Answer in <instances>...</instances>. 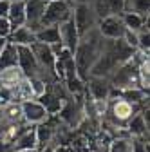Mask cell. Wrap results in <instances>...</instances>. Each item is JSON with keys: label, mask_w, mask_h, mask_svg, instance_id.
Returning <instances> with one entry per match:
<instances>
[{"label": "cell", "mask_w": 150, "mask_h": 152, "mask_svg": "<svg viewBox=\"0 0 150 152\" xmlns=\"http://www.w3.org/2000/svg\"><path fill=\"white\" fill-rule=\"evenodd\" d=\"M148 107H145L141 112H136L125 127L128 136L138 140H148Z\"/></svg>", "instance_id": "obj_11"}, {"label": "cell", "mask_w": 150, "mask_h": 152, "mask_svg": "<svg viewBox=\"0 0 150 152\" xmlns=\"http://www.w3.org/2000/svg\"><path fill=\"white\" fill-rule=\"evenodd\" d=\"M34 136H36V150L34 152H40L45 147H49V143L52 141V138H54V127L49 121L40 123V125H34Z\"/></svg>", "instance_id": "obj_14"}, {"label": "cell", "mask_w": 150, "mask_h": 152, "mask_svg": "<svg viewBox=\"0 0 150 152\" xmlns=\"http://www.w3.org/2000/svg\"><path fill=\"white\" fill-rule=\"evenodd\" d=\"M98 22L107 16H118L125 11V0H90Z\"/></svg>", "instance_id": "obj_12"}, {"label": "cell", "mask_w": 150, "mask_h": 152, "mask_svg": "<svg viewBox=\"0 0 150 152\" xmlns=\"http://www.w3.org/2000/svg\"><path fill=\"white\" fill-rule=\"evenodd\" d=\"M108 82H110V87L118 89V92L127 91V89H139V85H138V65L132 60H128L127 64L119 65L114 71V74L108 78Z\"/></svg>", "instance_id": "obj_4"}, {"label": "cell", "mask_w": 150, "mask_h": 152, "mask_svg": "<svg viewBox=\"0 0 150 152\" xmlns=\"http://www.w3.org/2000/svg\"><path fill=\"white\" fill-rule=\"evenodd\" d=\"M121 40H123V42H125L128 47H132V49H138V33L125 29V33H123V38H121Z\"/></svg>", "instance_id": "obj_26"}, {"label": "cell", "mask_w": 150, "mask_h": 152, "mask_svg": "<svg viewBox=\"0 0 150 152\" xmlns=\"http://www.w3.org/2000/svg\"><path fill=\"white\" fill-rule=\"evenodd\" d=\"M121 20H123L125 29H128V31L139 33L143 29H148V16H139L136 13L125 11V13H121Z\"/></svg>", "instance_id": "obj_16"}, {"label": "cell", "mask_w": 150, "mask_h": 152, "mask_svg": "<svg viewBox=\"0 0 150 152\" xmlns=\"http://www.w3.org/2000/svg\"><path fill=\"white\" fill-rule=\"evenodd\" d=\"M136 112H141L138 107H134L132 103H128L125 102L123 98H108V109H107V114H108V118H110V123L114 125V127H121L132 120V116Z\"/></svg>", "instance_id": "obj_3"}, {"label": "cell", "mask_w": 150, "mask_h": 152, "mask_svg": "<svg viewBox=\"0 0 150 152\" xmlns=\"http://www.w3.org/2000/svg\"><path fill=\"white\" fill-rule=\"evenodd\" d=\"M13 152H34V150H13Z\"/></svg>", "instance_id": "obj_32"}, {"label": "cell", "mask_w": 150, "mask_h": 152, "mask_svg": "<svg viewBox=\"0 0 150 152\" xmlns=\"http://www.w3.org/2000/svg\"><path fill=\"white\" fill-rule=\"evenodd\" d=\"M63 87H65V91L69 94H74V98H78V96H82V94H85V82L80 80L78 76H74V78H71V80H65L63 82Z\"/></svg>", "instance_id": "obj_23"}, {"label": "cell", "mask_w": 150, "mask_h": 152, "mask_svg": "<svg viewBox=\"0 0 150 152\" xmlns=\"http://www.w3.org/2000/svg\"><path fill=\"white\" fill-rule=\"evenodd\" d=\"M25 6V27L33 33H38L42 29V16L47 6V0H24Z\"/></svg>", "instance_id": "obj_7"}, {"label": "cell", "mask_w": 150, "mask_h": 152, "mask_svg": "<svg viewBox=\"0 0 150 152\" xmlns=\"http://www.w3.org/2000/svg\"><path fill=\"white\" fill-rule=\"evenodd\" d=\"M11 33H13L11 22L7 20V18H0V38H4V40H7V38L11 36Z\"/></svg>", "instance_id": "obj_27"}, {"label": "cell", "mask_w": 150, "mask_h": 152, "mask_svg": "<svg viewBox=\"0 0 150 152\" xmlns=\"http://www.w3.org/2000/svg\"><path fill=\"white\" fill-rule=\"evenodd\" d=\"M65 2H69V4H74V2H76V0H65Z\"/></svg>", "instance_id": "obj_33"}, {"label": "cell", "mask_w": 150, "mask_h": 152, "mask_svg": "<svg viewBox=\"0 0 150 152\" xmlns=\"http://www.w3.org/2000/svg\"><path fill=\"white\" fill-rule=\"evenodd\" d=\"M72 15V4L65 2V0H51L45 6L44 16H42V27L49 26H60L62 22L69 20Z\"/></svg>", "instance_id": "obj_5"}, {"label": "cell", "mask_w": 150, "mask_h": 152, "mask_svg": "<svg viewBox=\"0 0 150 152\" xmlns=\"http://www.w3.org/2000/svg\"><path fill=\"white\" fill-rule=\"evenodd\" d=\"M20 110H22V121L27 123V125H40V123H45L49 114L45 112V109L42 107L40 102L36 100H27V102H22L20 103Z\"/></svg>", "instance_id": "obj_8"}, {"label": "cell", "mask_w": 150, "mask_h": 152, "mask_svg": "<svg viewBox=\"0 0 150 152\" xmlns=\"http://www.w3.org/2000/svg\"><path fill=\"white\" fill-rule=\"evenodd\" d=\"M132 152H148V140L132 138Z\"/></svg>", "instance_id": "obj_28"}, {"label": "cell", "mask_w": 150, "mask_h": 152, "mask_svg": "<svg viewBox=\"0 0 150 152\" xmlns=\"http://www.w3.org/2000/svg\"><path fill=\"white\" fill-rule=\"evenodd\" d=\"M0 152H13V145H6V143H0Z\"/></svg>", "instance_id": "obj_30"}, {"label": "cell", "mask_w": 150, "mask_h": 152, "mask_svg": "<svg viewBox=\"0 0 150 152\" xmlns=\"http://www.w3.org/2000/svg\"><path fill=\"white\" fill-rule=\"evenodd\" d=\"M6 42H7V40H4V38H0V53H2V49H4V45H6Z\"/></svg>", "instance_id": "obj_31"}, {"label": "cell", "mask_w": 150, "mask_h": 152, "mask_svg": "<svg viewBox=\"0 0 150 152\" xmlns=\"http://www.w3.org/2000/svg\"><path fill=\"white\" fill-rule=\"evenodd\" d=\"M27 82H29V87H31L33 100L42 98L44 94L47 92V89H49V83L45 80H42V78H27Z\"/></svg>", "instance_id": "obj_24"}, {"label": "cell", "mask_w": 150, "mask_h": 152, "mask_svg": "<svg viewBox=\"0 0 150 152\" xmlns=\"http://www.w3.org/2000/svg\"><path fill=\"white\" fill-rule=\"evenodd\" d=\"M7 42H11V44L16 45V47H20V45H24V47H31L36 40H34V33H33L29 27L22 26V27L13 29L11 36L7 38Z\"/></svg>", "instance_id": "obj_15"}, {"label": "cell", "mask_w": 150, "mask_h": 152, "mask_svg": "<svg viewBox=\"0 0 150 152\" xmlns=\"http://www.w3.org/2000/svg\"><path fill=\"white\" fill-rule=\"evenodd\" d=\"M18 67V54H16V45L11 42H6L2 53H0V72L6 69Z\"/></svg>", "instance_id": "obj_18"}, {"label": "cell", "mask_w": 150, "mask_h": 152, "mask_svg": "<svg viewBox=\"0 0 150 152\" xmlns=\"http://www.w3.org/2000/svg\"><path fill=\"white\" fill-rule=\"evenodd\" d=\"M7 20L11 22L13 29L25 26V6H24V2H11L9 4Z\"/></svg>", "instance_id": "obj_19"}, {"label": "cell", "mask_w": 150, "mask_h": 152, "mask_svg": "<svg viewBox=\"0 0 150 152\" xmlns=\"http://www.w3.org/2000/svg\"><path fill=\"white\" fill-rule=\"evenodd\" d=\"M85 91L87 94L92 98V102H105L110 98V82L105 78H94V76H89L85 80Z\"/></svg>", "instance_id": "obj_10"}, {"label": "cell", "mask_w": 150, "mask_h": 152, "mask_svg": "<svg viewBox=\"0 0 150 152\" xmlns=\"http://www.w3.org/2000/svg\"><path fill=\"white\" fill-rule=\"evenodd\" d=\"M16 54H18V69L24 74V78H42V69L36 64V58L31 51V47H16Z\"/></svg>", "instance_id": "obj_6"}, {"label": "cell", "mask_w": 150, "mask_h": 152, "mask_svg": "<svg viewBox=\"0 0 150 152\" xmlns=\"http://www.w3.org/2000/svg\"><path fill=\"white\" fill-rule=\"evenodd\" d=\"M9 2H24V0H9Z\"/></svg>", "instance_id": "obj_34"}, {"label": "cell", "mask_w": 150, "mask_h": 152, "mask_svg": "<svg viewBox=\"0 0 150 152\" xmlns=\"http://www.w3.org/2000/svg\"><path fill=\"white\" fill-rule=\"evenodd\" d=\"M34 40L45 44V45H54L60 42V34H58V26H49V27H42L38 33H34Z\"/></svg>", "instance_id": "obj_20"}, {"label": "cell", "mask_w": 150, "mask_h": 152, "mask_svg": "<svg viewBox=\"0 0 150 152\" xmlns=\"http://www.w3.org/2000/svg\"><path fill=\"white\" fill-rule=\"evenodd\" d=\"M36 102H40V103H42V107L45 109V112L49 114V116H56V114L62 110L63 103H65L62 98H58V96H56L54 92H51L49 89H47V92L44 94V96H42V98H38Z\"/></svg>", "instance_id": "obj_17"}, {"label": "cell", "mask_w": 150, "mask_h": 152, "mask_svg": "<svg viewBox=\"0 0 150 152\" xmlns=\"http://www.w3.org/2000/svg\"><path fill=\"white\" fill-rule=\"evenodd\" d=\"M101 42L103 38L100 36L98 29H92L90 33H87L85 36L80 38V44L74 51V64H76V74L80 80H87L89 78V71L94 65L100 49H101Z\"/></svg>", "instance_id": "obj_1"}, {"label": "cell", "mask_w": 150, "mask_h": 152, "mask_svg": "<svg viewBox=\"0 0 150 152\" xmlns=\"http://www.w3.org/2000/svg\"><path fill=\"white\" fill-rule=\"evenodd\" d=\"M125 11L136 13L139 16H148L150 11V0H125ZM123 11V13H125Z\"/></svg>", "instance_id": "obj_21"}, {"label": "cell", "mask_w": 150, "mask_h": 152, "mask_svg": "<svg viewBox=\"0 0 150 152\" xmlns=\"http://www.w3.org/2000/svg\"><path fill=\"white\" fill-rule=\"evenodd\" d=\"M9 0H0V18H7L9 13Z\"/></svg>", "instance_id": "obj_29"}, {"label": "cell", "mask_w": 150, "mask_h": 152, "mask_svg": "<svg viewBox=\"0 0 150 152\" xmlns=\"http://www.w3.org/2000/svg\"><path fill=\"white\" fill-rule=\"evenodd\" d=\"M47 2H51V0H47Z\"/></svg>", "instance_id": "obj_35"}, {"label": "cell", "mask_w": 150, "mask_h": 152, "mask_svg": "<svg viewBox=\"0 0 150 152\" xmlns=\"http://www.w3.org/2000/svg\"><path fill=\"white\" fill-rule=\"evenodd\" d=\"M58 34H60V42H62L63 49H67L74 54V51H76V47L80 44V34H78L76 27H74L72 18H69V20H65L58 26Z\"/></svg>", "instance_id": "obj_13"}, {"label": "cell", "mask_w": 150, "mask_h": 152, "mask_svg": "<svg viewBox=\"0 0 150 152\" xmlns=\"http://www.w3.org/2000/svg\"><path fill=\"white\" fill-rule=\"evenodd\" d=\"M2 112H4V120L7 123H20L22 121L20 103H9V105L2 107Z\"/></svg>", "instance_id": "obj_22"}, {"label": "cell", "mask_w": 150, "mask_h": 152, "mask_svg": "<svg viewBox=\"0 0 150 152\" xmlns=\"http://www.w3.org/2000/svg\"><path fill=\"white\" fill-rule=\"evenodd\" d=\"M138 49L148 54V51H150V33H148V29H143V31L138 33Z\"/></svg>", "instance_id": "obj_25"}, {"label": "cell", "mask_w": 150, "mask_h": 152, "mask_svg": "<svg viewBox=\"0 0 150 152\" xmlns=\"http://www.w3.org/2000/svg\"><path fill=\"white\" fill-rule=\"evenodd\" d=\"M71 18H72L74 27H76L80 38L98 27V16H96L94 9H92L90 0H76V2L72 4Z\"/></svg>", "instance_id": "obj_2"}, {"label": "cell", "mask_w": 150, "mask_h": 152, "mask_svg": "<svg viewBox=\"0 0 150 152\" xmlns=\"http://www.w3.org/2000/svg\"><path fill=\"white\" fill-rule=\"evenodd\" d=\"M96 29H98L100 36L105 38V40H119V38H123V33H125V26H123V20H121V15L101 18V20L98 22Z\"/></svg>", "instance_id": "obj_9"}]
</instances>
